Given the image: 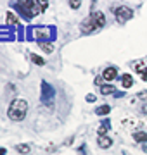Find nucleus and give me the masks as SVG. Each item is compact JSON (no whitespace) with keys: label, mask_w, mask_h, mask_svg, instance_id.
Returning <instances> with one entry per match:
<instances>
[{"label":"nucleus","mask_w":147,"mask_h":155,"mask_svg":"<svg viewBox=\"0 0 147 155\" xmlns=\"http://www.w3.org/2000/svg\"><path fill=\"white\" fill-rule=\"evenodd\" d=\"M109 129H111V121H109V119H106V121L101 122V126L97 127V134H99V136H108Z\"/></svg>","instance_id":"9"},{"label":"nucleus","mask_w":147,"mask_h":155,"mask_svg":"<svg viewBox=\"0 0 147 155\" xmlns=\"http://www.w3.org/2000/svg\"><path fill=\"white\" fill-rule=\"evenodd\" d=\"M17 11L21 12L26 19H33L35 16H38L40 12H42V7L38 5V2H35V0H24V2H17L16 5H14Z\"/></svg>","instance_id":"3"},{"label":"nucleus","mask_w":147,"mask_h":155,"mask_svg":"<svg viewBox=\"0 0 147 155\" xmlns=\"http://www.w3.org/2000/svg\"><path fill=\"white\" fill-rule=\"evenodd\" d=\"M137 97H138V98H142V100H144V98H147V91H140V93L137 95Z\"/></svg>","instance_id":"22"},{"label":"nucleus","mask_w":147,"mask_h":155,"mask_svg":"<svg viewBox=\"0 0 147 155\" xmlns=\"http://www.w3.org/2000/svg\"><path fill=\"white\" fill-rule=\"evenodd\" d=\"M135 71L140 74L142 81H147V57L145 59H142V61L135 62Z\"/></svg>","instance_id":"7"},{"label":"nucleus","mask_w":147,"mask_h":155,"mask_svg":"<svg viewBox=\"0 0 147 155\" xmlns=\"http://www.w3.org/2000/svg\"><path fill=\"white\" fill-rule=\"evenodd\" d=\"M29 55H31V61H33L35 64H38V66H43V64H45V61H43V59H42V57L35 55V54H29Z\"/></svg>","instance_id":"17"},{"label":"nucleus","mask_w":147,"mask_h":155,"mask_svg":"<svg viewBox=\"0 0 147 155\" xmlns=\"http://www.w3.org/2000/svg\"><path fill=\"white\" fill-rule=\"evenodd\" d=\"M97 145H99L101 148H109V147L113 145V140L109 138V136H99V138H97Z\"/></svg>","instance_id":"10"},{"label":"nucleus","mask_w":147,"mask_h":155,"mask_svg":"<svg viewBox=\"0 0 147 155\" xmlns=\"http://www.w3.org/2000/svg\"><path fill=\"white\" fill-rule=\"evenodd\" d=\"M116 78H118V69L114 66H109L102 71V79H104V81H113Z\"/></svg>","instance_id":"8"},{"label":"nucleus","mask_w":147,"mask_h":155,"mask_svg":"<svg viewBox=\"0 0 147 155\" xmlns=\"http://www.w3.org/2000/svg\"><path fill=\"white\" fill-rule=\"evenodd\" d=\"M7 153V150L5 148H2V147H0V155H5Z\"/></svg>","instance_id":"25"},{"label":"nucleus","mask_w":147,"mask_h":155,"mask_svg":"<svg viewBox=\"0 0 147 155\" xmlns=\"http://www.w3.org/2000/svg\"><path fill=\"white\" fill-rule=\"evenodd\" d=\"M140 112L142 114H147V104H144V105L140 107Z\"/></svg>","instance_id":"23"},{"label":"nucleus","mask_w":147,"mask_h":155,"mask_svg":"<svg viewBox=\"0 0 147 155\" xmlns=\"http://www.w3.org/2000/svg\"><path fill=\"white\" fill-rule=\"evenodd\" d=\"M40 90H42V102H43L45 105L52 107V102H54V95H56L54 88H52V86L47 83V81H42V84H40Z\"/></svg>","instance_id":"5"},{"label":"nucleus","mask_w":147,"mask_h":155,"mask_svg":"<svg viewBox=\"0 0 147 155\" xmlns=\"http://www.w3.org/2000/svg\"><path fill=\"white\" fill-rule=\"evenodd\" d=\"M123 124H125V127H132L133 124H135V127L142 126V122H140V121H137V119H125Z\"/></svg>","instance_id":"16"},{"label":"nucleus","mask_w":147,"mask_h":155,"mask_svg":"<svg viewBox=\"0 0 147 155\" xmlns=\"http://www.w3.org/2000/svg\"><path fill=\"white\" fill-rule=\"evenodd\" d=\"M114 17H116V21L119 24H125L126 21H130L132 17H133V11L126 5H119L114 9Z\"/></svg>","instance_id":"4"},{"label":"nucleus","mask_w":147,"mask_h":155,"mask_svg":"<svg viewBox=\"0 0 147 155\" xmlns=\"http://www.w3.org/2000/svg\"><path fill=\"white\" fill-rule=\"evenodd\" d=\"M16 22H17V17L14 16L12 12H9V14H7V24H16Z\"/></svg>","instance_id":"19"},{"label":"nucleus","mask_w":147,"mask_h":155,"mask_svg":"<svg viewBox=\"0 0 147 155\" xmlns=\"http://www.w3.org/2000/svg\"><path fill=\"white\" fill-rule=\"evenodd\" d=\"M95 98H97V97H95V95H92V93L87 95V102H95Z\"/></svg>","instance_id":"21"},{"label":"nucleus","mask_w":147,"mask_h":155,"mask_svg":"<svg viewBox=\"0 0 147 155\" xmlns=\"http://www.w3.org/2000/svg\"><path fill=\"white\" fill-rule=\"evenodd\" d=\"M121 84H123V88H130L133 84V76L132 74H123L121 76Z\"/></svg>","instance_id":"12"},{"label":"nucleus","mask_w":147,"mask_h":155,"mask_svg":"<svg viewBox=\"0 0 147 155\" xmlns=\"http://www.w3.org/2000/svg\"><path fill=\"white\" fill-rule=\"evenodd\" d=\"M101 93L102 95H114L116 90H114L113 84H104V86H101Z\"/></svg>","instance_id":"15"},{"label":"nucleus","mask_w":147,"mask_h":155,"mask_svg":"<svg viewBox=\"0 0 147 155\" xmlns=\"http://www.w3.org/2000/svg\"><path fill=\"white\" fill-rule=\"evenodd\" d=\"M80 5H81V2H78V0H73V2H69V7H71V9H78Z\"/></svg>","instance_id":"20"},{"label":"nucleus","mask_w":147,"mask_h":155,"mask_svg":"<svg viewBox=\"0 0 147 155\" xmlns=\"http://www.w3.org/2000/svg\"><path fill=\"white\" fill-rule=\"evenodd\" d=\"M109 112H111V107H109L108 104H104V105H101V107H97V110H95V114H97V116H108Z\"/></svg>","instance_id":"14"},{"label":"nucleus","mask_w":147,"mask_h":155,"mask_svg":"<svg viewBox=\"0 0 147 155\" xmlns=\"http://www.w3.org/2000/svg\"><path fill=\"white\" fill-rule=\"evenodd\" d=\"M38 45H40V47H42L43 50H45L47 54H50L52 50H54V47H52V45H49V43H45V41H40Z\"/></svg>","instance_id":"18"},{"label":"nucleus","mask_w":147,"mask_h":155,"mask_svg":"<svg viewBox=\"0 0 147 155\" xmlns=\"http://www.w3.org/2000/svg\"><path fill=\"white\" fill-rule=\"evenodd\" d=\"M114 97H116V98H119V97H125V93H123V91H116V93H114Z\"/></svg>","instance_id":"24"},{"label":"nucleus","mask_w":147,"mask_h":155,"mask_svg":"<svg viewBox=\"0 0 147 155\" xmlns=\"http://www.w3.org/2000/svg\"><path fill=\"white\" fill-rule=\"evenodd\" d=\"M14 150H16V152H19V153H23V155H28L29 152H31V147H29V145H16V147H14Z\"/></svg>","instance_id":"13"},{"label":"nucleus","mask_w":147,"mask_h":155,"mask_svg":"<svg viewBox=\"0 0 147 155\" xmlns=\"http://www.w3.org/2000/svg\"><path fill=\"white\" fill-rule=\"evenodd\" d=\"M133 140L137 143H145L147 141V133L145 131H133Z\"/></svg>","instance_id":"11"},{"label":"nucleus","mask_w":147,"mask_h":155,"mask_svg":"<svg viewBox=\"0 0 147 155\" xmlns=\"http://www.w3.org/2000/svg\"><path fill=\"white\" fill-rule=\"evenodd\" d=\"M104 24H106V17H104V14L102 12H94V14H90V16L87 17L85 21L81 22V33H95V31H99L101 28H104Z\"/></svg>","instance_id":"1"},{"label":"nucleus","mask_w":147,"mask_h":155,"mask_svg":"<svg viewBox=\"0 0 147 155\" xmlns=\"http://www.w3.org/2000/svg\"><path fill=\"white\" fill-rule=\"evenodd\" d=\"M28 114V102L24 98H16L11 102V105L7 109V117L11 121H23Z\"/></svg>","instance_id":"2"},{"label":"nucleus","mask_w":147,"mask_h":155,"mask_svg":"<svg viewBox=\"0 0 147 155\" xmlns=\"http://www.w3.org/2000/svg\"><path fill=\"white\" fill-rule=\"evenodd\" d=\"M33 35H35V38L38 40V43L40 41H49L50 40V29L45 28V26H40V28H33Z\"/></svg>","instance_id":"6"}]
</instances>
